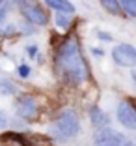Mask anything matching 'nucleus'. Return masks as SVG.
Listing matches in <instances>:
<instances>
[{"mask_svg":"<svg viewBox=\"0 0 136 146\" xmlns=\"http://www.w3.org/2000/svg\"><path fill=\"white\" fill-rule=\"evenodd\" d=\"M26 51H28V56H35V52H37V47H35V45H30Z\"/></svg>","mask_w":136,"mask_h":146,"instance_id":"nucleus-17","label":"nucleus"},{"mask_svg":"<svg viewBox=\"0 0 136 146\" xmlns=\"http://www.w3.org/2000/svg\"><path fill=\"white\" fill-rule=\"evenodd\" d=\"M4 17H6V9L2 8V9H0V25H2V21H4Z\"/></svg>","mask_w":136,"mask_h":146,"instance_id":"nucleus-19","label":"nucleus"},{"mask_svg":"<svg viewBox=\"0 0 136 146\" xmlns=\"http://www.w3.org/2000/svg\"><path fill=\"white\" fill-rule=\"evenodd\" d=\"M125 142V137L119 131H114L112 127L104 125L99 127V131L93 137V146H121Z\"/></svg>","mask_w":136,"mask_h":146,"instance_id":"nucleus-4","label":"nucleus"},{"mask_svg":"<svg viewBox=\"0 0 136 146\" xmlns=\"http://www.w3.org/2000/svg\"><path fill=\"white\" fill-rule=\"evenodd\" d=\"M4 2H6V0H0V8H2V4H4Z\"/></svg>","mask_w":136,"mask_h":146,"instance_id":"nucleus-23","label":"nucleus"},{"mask_svg":"<svg viewBox=\"0 0 136 146\" xmlns=\"http://www.w3.org/2000/svg\"><path fill=\"white\" fill-rule=\"evenodd\" d=\"M37 103H35V99L32 96H22V98L17 99V112L19 116L26 118V120H34L35 116H37Z\"/></svg>","mask_w":136,"mask_h":146,"instance_id":"nucleus-6","label":"nucleus"},{"mask_svg":"<svg viewBox=\"0 0 136 146\" xmlns=\"http://www.w3.org/2000/svg\"><path fill=\"white\" fill-rule=\"evenodd\" d=\"M56 25H58L60 28H67L69 26V19L65 17V13H58V15H56Z\"/></svg>","mask_w":136,"mask_h":146,"instance_id":"nucleus-13","label":"nucleus"},{"mask_svg":"<svg viewBox=\"0 0 136 146\" xmlns=\"http://www.w3.org/2000/svg\"><path fill=\"white\" fill-rule=\"evenodd\" d=\"M19 75H21V77H28V75H30V68L26 64L19 66Z\"/></svg>","mask_w":136,"mask_h":146,"instance_id":"nucleus-15","label":"nucleus"},{"mask_svg":"<svg viewBox=\"0 0 136 146\" xmlns=\"http://www.w3.org/2000/svg\"><path fill=\"white\" fill-rule=\"evenodd\" d=\"M121 11H125L131 17H136V0H118Z\"/></svg>","mask_w":136,"mask_h":146,"instance_id":"nucleus-11","label":"nucleus"},{"mask_svg":"<svg viewBox=\"0 0 136 146\" xmlns=\"http://www.w3.org/2000/svg\"><path fill=\"white\" fill-rule=\"evenodd\" d=\"M56 129H58V133L62 135V137H75V135H78V131H80V124H78V118L75 112L67 111L64 112V114L58 118V122H56Z\"/></svg>","mask_w":136,"mask_h":146,"instance_id":"nucleus-2","label":"nucleus"},{"mask_svg":"<svg viewBox=\"0 0 136 146\" xmlns=\"http://www.w3.org/2000/svg\"><path fill=\"white\" fill-rule=\"evenodd\" d=\"M21 13L24 15L26 21L32 23V25H37V26L49 25L47 11H45L39 4H35V2H24V4L21 6Z\"/></svg>","mask_w":136,"mask_h":146,"instance_id":"nucleus-3","label":"nucleus"},{"mask_svg":"<svg viewBox=\"0 0 136 146\" xmlns=\"http://www.w3.org/2000/svg\"><path fill=\"white\" fill-rule=\"evenodd\" d=\"M121 146H134V144H132V142H127V141H125V142H123Z\"/></svg>","mask_w":136,"mask_h":146,"instance_id":"nucleus-22","label":"nucleus"},{"mask_svg":"<svg viewBox=\"0 0 136 146\" xmlns=\"http://www.w3.org/2000/svg\"><path fill=\"white\" fill-rule=\"evenodd\" d=\"M6 124H8V120H6V116L0 112V129H6Z\"/></svg>","mask_w":136,"mask_h":146,"instance_id":"nucleus-18","label":"nucleus"},{"mask_svg":"<svg viewBox=\"0 0 136 146\" xmlns=\"http://www.w3.org/2000/svg\"><path fill=\"white\" fill-rule=\"evenodd\" d=\"M118 120L127 129H136V111L129 101H121L118 107Z\"/></svg>","mask_w":136,"mask_h":146,"instance_id":"nucleus-7","label":"nucleus"},{"mask_svg":"<svg viewBox=\"0 0 136 146\" xmlns=\"http://www.w3.org/2000/svg\"><path fill=\"white\" fill-rule=\"evenodd\" d=\"M91 52H93L95 56H99V58H101V56H102V51H101V49H93V51H91Z\"/></svg>","mask_w":136,"mask_h":146,"instance_id":"nucleus-20","label":"nucleus"},{"mask_svg":"<svg viewBox=\"0 0 136 146\" xmlns=\"http://www.w3.org/2000/svg\"><path fill=\"white\" fill-rule=\"evenodd\" d=\"M13 2H15V4H21V6H22V4L26 2V0H13Z\"/></svg>","mask_w":136,"mask_h":146,"instance_id":"nucleus-21","label":"nucleus"},{"mask_svg":"<svg viewBox=\"0 0 136 146\" xmlns=\"http://www.w3.org/2000/svg\"><path fill=\"white\" fill-rule=\"evenodd\" d=\"M99 2H101V6L106 9L108 13H112V15H121V8H119L118 0H99Z\"/></svg>","mask_w":136,"mask_h":146,"instance_id":"nucleus-12","label":"nucleus"},{"mask_svg":"<svg viewBox=\"0 0 136 146\" xmlns=\"http://www.w3.org/2000/svg\"><path fill=\"white\" fill-rule=\"evenodd\" d=\"M89 120H91V124H93L95 127H104V125H108L110 118H108L99 107H91L89 109Z\"/></svg>","mask_w":136,"mask_h":146,"instance_id":"nucleus-9","label":"nucleus"},{"mask_svg":"<svg viewBox=\"0 0 136 146\" xmlns=\"http://www.w3.org/2000/svg\"><path fill=\"white\" fill-rule=\"evenodd\" d=\"M112 58L118 62L119 66H127L132 68L136 64V49L129 43H121V45H116L114 51H112Z\"/></svg>","mask_w":136,"mask_h":146,"instance_id":"nucleus-5","label":"nucleus"},{"mask_svg":"<svg viewBox=\"0 0 136 146\" xmlns=\"http://www.w3.org/2000/svg\"><path fill=\"white\" fill-rule=\"evenodd\" d=\"M56 68L60 75L71 84H78L89 79V69L80 51V43L77 38H65L56 54Z\"/></svg>","mask_w":136,"mask_h":146,"instance_id":"nucleus-1","label":"nucleus"},{"mask_svg":"<svg viewBox=\"0 0 136 146\" xmlns=\"http://www.w3.org/2000/svg\"><path fill=\"white\" fill-rule=\"evenodd\" d=\"M11 34H17V28H15V26H8L6 30H0V36H2V38H6V36H11Z\"/></svg>","mask_w":136,"mask_h":146,"instance_id":"nucleus-14","label":"nucleus"},{"mask_svg":"<svg viewBox=\"0 0 136 146\" xmlns=\"http://www.w3.org/2000/svg\"><path fill=\"white\" fill-rule=\"evenodd\" d=\"M0 142L4 146H24L22 135H19V133H4L0 137Z\"/></svg>","mask_w":136,"mask_h":146,"instance_id":"nucleus-10","label":"nucleus"},{"mask_svg":"<svg viewBox=\"0 0 136 146\" xmlns=\"http://www.w3.org/2000/svg\"><path fill=\"white\" fill-rule=\"evenodd\" d=\"M45 4H47L49 8L56 9V11H60V13H65V15H71V13L75 11V6H73L69 0H45Z\"/></svg>","mask_w":136,"mask_h":146,"instance_id":"nucleus-8","label":"nucleus"},{"mask_svg":"<svg viewBox=\"0 0 136 146\" xmlns=\"http://www.w3.org/2000/svg\"><path fill=\"white\" fill-rule=\"evenodd\" d=\"M97 38L101 39V41H112V36L106 34V32H101V30L97 32Z\"/></svg>","mask_w":136,"mask_h":146,"instance_id":"nucleus-16","label":"nucleus"}]
</instances>
